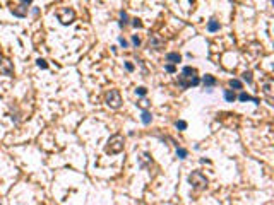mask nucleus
Here are the masks:
<instances>
[{
	"mask_svg": "<svg viewBox=\"0 0 274 205\" xmlns=\"http://www.w3.org/2000/svg\"><path fill=\"white\" fill-rule=\"evenodd\" d=\"M199 84H200V79L197 77V68L183 67L182 74L178 75V86L182 89H189V87H195Z\"/></svg>",
	"mask_w": 274,
	"mask_h": 205,
	"instance_id": "nucleus-1",
	"label": "nucleus"
},
{
	"mask_svg": "<svg viewBox=\"0 0 274 205\" xmlns=\"http://www.w3.org/2000/svg\"><path fill=\"white\" fill-rule=\"evenodd\" d=\"M123 150V137L120 134H115L110 137L108 145H106V152L108 154H120Z\"/></svg>",
	"mask_w": 274,
	"mask_h": 205,
	"instance_id": "nucleus-2",
	"label": "nucleus"
},
{
	"mask_svg": "<svg viewBox=\"0 0 274 205\" xmlns=\"http://www.w3.org/2000/svg\"><path fill=\"white\" fill-rule=\"evenodd\" d=\"M189 181H190V185L194 186L195 190H202V188L207 186V178L204 176L200 171H194V173H192V174L189 176Z\"/></svg>",
	"mask_w": 274,
	"mask_h": 205,
	"instance_id": "nucleus-3",
	"label": "nucleus"
},
{
	"mask_svg": "<svg viewBox=\"0 0 274 205\" xmlns=\"http://www.w3.org/2000/svg\"><path fill=\"white\" fill-rule=\"evenodd\" d=\"M57 19L60 21L63 26H67V24L74 22V19H76V12H74L72 9H69V7L58 9V10H57Z\"/></svg>",
	"mask_w": 274,
	"mask_h": 205,
	"instance_id": "nucleus-4",
	"label": "nucleus"
},
{
	"mask_svg": "<svg viewBox=\"0 0 274 205\" xmlns=\"http://www.w3.org/2000/svg\"><path fill=\"white\" fill-rule=\"evenodd\" d=\"M106 104L110 106V108H120V104H122V98H120V92L117 91V89H110L108 92H106Z\"/></svg>",
	"mask_w": 274,
	"mask_h": 205,
	"instance_id": "nucleus-5",
	"label": "nucleus"
},
{
	"mask_svg": "<svg viewBox=\"0 0 274 205\" xmlns=\"http://www.w3.org/2000/svg\"><path fill=\"white\" fill-rule=\"evenodd\" d=\"M12 74H14V67H12V63H10L7 58H2V60H0V75L10 77Z\"/></svg>",
	"mask_w": 274,
	"mask_h": 205,
	"instance_id": "nucleus-6",
	"label": "nucleus"
},
{
	"mask_svg": "<svg viewBox=\"0 0 274 205\" xmlns=\"http://www.w3.org/2000/svg\"><path fill=\"white\" fill-rule=\"evenodd\" d=\"M149 46L154 48V50H161V48L165 46V39L159 38L158 34H152L151 38H149Z\"/></svg>",
	"mask_w": 274,
	"mask_h": 205,
	"instance_id": "nucleus-7",
	"label": "nucleus"
},
{
	"mask_svg": "<svg viewBox=\"0 0 274 205\" xmlns=\"http://www.w3.org/2000/svg\"><path fill=\"white\" fill-rule=\"evenodd\" d=\"M12 14L17 15V17H26V14H28V5L19 4V7H12Z\"/></svg>",
	"mask_w": 274,
	"mask_h": 205,
	"instance_id": "nucleus-8",
	"label": "nucleus"
},
{
	"mask_svg": "<svg viewBox=\"0 0 274 205\" xmlns=\"http://www.w3.org/2000/svg\"><path fill=\"white\" fill-rule=\"evenodd\" d=\"M168 63H173V65H176V63H180L182 62V57H180V53H175V51H171V53H168L166 55V58H165Z\"/></svg>",
	"mask_w": 274,
	"mask_h": 205,
	"instance_id": "nucleus-9",
	"label": "nucleus"
},
{
	"mask_svg": "<svg viewBox=\"0 0 274 205\" xmlns=\"http://www.w3.org/2000/svg\"><path fill=\"white\" fill-rule=\"evenodd\" d=\"M238 101H241V103L252 101V103H255V104H259V103H260L257 98H254V96H250V94H247V92H240V94H238Z\"/></svg>",
	"mask_w": 274,
	"mask_h": 205,
	"instance_id": "nucleus-10",
	"label": "nucleus"
},
{
	"mask_svg": "<svg viewBox=\"0 0 274 205\" xmlns=\"http://www.w3.org/2000/svg\"><path fill=\"white\" fill-rule=\"evenodd\" d=\"M262 91H264V94L267 96V99L272 101V82H271V81L265 82L264 87H262Z\"/></svg>",
	"mask_w": 274,
	"mask_h": 205,
	"instance_id": "nucleus-11",
	"label": "nucleus"
},
{
	"mask_svg": "<svg viewBox=\"0 0 274 205\" xmlns=\"http://www.w3.org/2000/svg\"><path fill=\"white\" fill-rule=\"evenodd\" d=\"M202 84L206 87H214L216 86V79H214L213 75H204L202 77Z\"/></svg>",
	"mask_w": 274,
	"mask_h": 205,
	"instance_id": "nucleus-12",
	"label": "nucleus"
},
{
	"mask_svg": "<svg viewBox=\"0 0 274 205\" xmlns=\"http://www.w3.org/2000/svg\"><path fill=\"white\" fill-rule=\"evenodd\" d=\"M141 120H142V123H144V125H149V123L152 121V114H151V111L144 110V111H142V114H141Z\"/></svg>",
	"mask_w": 274,
	"mask_h": 205,
	"instance_id": "nucleus-13",
	"label": "nucleus"
},
{
	"mask_svg": "<svg viewBox=\"0 0 274 205\" xmlns=\"http://www.w3.org/2000/svg\"><path fill=\"white\" fill-rule=\"evenodd\" d=\"M207 29L211 31V33H216V31H219V21L216 19H211L207 24Z\"/></svg>",
	"mask_w": 274,
	"mask_h": 205,
	"instance_id": "nucleus-14",
	"label": "nucleus"
},
{
	"mask_svg": "<svg viewBox=\"0 0 274 205\" xmlns=\"http://www.w3.org/2000/svg\"><path fill=\"white\" fill-rule=\"evenodd\" d=\"M224 99H226L228 103H233V101L236 99V94L231 91V89H226V91H224Z\"/></svg>",
	"mask_w": 274,
	"mask_h": 205,
	"instance_id": "nucleus-15",
	"label": "nucleus"
},
{
	"mask_svg": "<svg viewBox=\"0 0 274 205\" xmlns=\"http://www.w3.org/2000/svg\"><path fill=\"white\" fill-rule=\"evenodd\" d=\"M127 22H128V15H127L125 10H122V12H120V28H125Z\"/></svg>",
	"mask_w": 274,
	"mask_h": 205,
	"instance_id": "nucleus-16",
	"label": "nucleus"
},
{
	"mask_svg": "<svg viewBox=\"0 0 274 205\" xmlns=\"http://www.w3.org/2000/svg\"><path fill=\"white\" fill-rule=\"evenodd\" d=\"M187 156H189L187 149H183V147H178V149H176V157H178V159H185Z\"/></svg>",
	"mask_w": 274,
	"mask_h": 205,
	"instance_id": "nucleus-17",
	"label": "nucleus"
},
{
	"mask_svg": "<svg viewBox=\"0 0 274 205\" xmlns=\"http://www.w3.org/2000/svg\"><path fill=\"white\" fill-rule=\"evenodd\" d=\"M230 87H231V89H236V91H240V89H241V82L238 81V79H231V81H230Z\"/></svg>",
	"mask_w": 274,
	"mask_h": 205,
	"instance_id": "nucleus-18",
	"label": "nucleus"
},
{
	"mask_svg": "<svg viewBox=\"0 0 274 205\" xmlns=\"http://www.w3.org/2000/svg\"><path fill=\"white\" fill-rule=\"evenodd\" d=\"M241 77H243V81H245L247 84H252V82H254L252 81V72H243V75Z\"/></svg>",
	"mask_w": 274,
	"mask_h": 205,
	"instance_id": "nucleus-19",
	"label": "nucleus"
},
{
	"mask_svg": "<svg viewBox=\"0 0 274 205\" xmlns=\"http://www.w3.org/2000/svg\"><path fill=\"white\" fill-rule=\"evenodd\" d=\"M175 127H176L178 130H187V121H183V120H178V121L175 123Z\"/></svg>",
	"mask_w": 274,
	"mask_h": 205,
	"instance_id": "nucleus-20",
	"label": "nucleus"
},
{
	"mask_svg": "<svg viewBox=\"0 0 274 205\" xmlns=\"http://www.w3.org/2000/svg\"><path fill=\"white\" fill-rule=\"evenodd\" d=\"M135 94L141 96V98H144V96L147 94V89H146V87H137V89H135Z\"/></svg>",
	"mask_w": 274,
	"mask_h": 205,
	"instance_id": "nucleus-21",
	"label": "nucleus"
},
{
	"mask_svg": "<svg viewBox=\"0 0 274 205\" xmlns=\"http://www.w3.org/2000/svg\"><path fill=\"white\" fill-rule=\"evenodd\" d=\"M36 65H38L39 68H48L46 60H43V58H38V60H36Z\"/></svg>",
	"mask_w": 274,
	"mask_h": 205,
	"instance_id": "nucleus-22",
	"label": "nucleus"
},
{
	"mask_svg": "<svg viewBox=\"0 0 274 205\" xmlns=\"http://www.w3.org/2000/svg\"><path fill=\"white\" fill-rule=\"evenodd\" d=\"M165 70L170 72V74H173V72H175V65H173V63H166V65H165Z\"/></svg>",
	"mask_w": 274,
	"mask_h": 205,
	"instance_id": "nucleus-23",
	"label": "nucleus"
},
{
	"mask_svg": "<svg viewBox=\"0 0 274 205\" xmlns=\"http://www.w3.org/2000/svg\"><path fill=\"white\" fill-rule=\"evenodd\" d=\"M132 45H134V46H139V45H141V38H139L137 34H134V36H132Z\"/></svg>",
	"mask_w": 274,
	"mask_h": 205,
	"instance_id": "nucleus-24",
	"label": "nucleus"
},
{
	"mask_svg": "<svg viewBox=\"0 0 274 205\" xmlns=\"http://www.w3.org/2000/svg\"><path fill=\"white\" fill-rule=\"evenodd\" d=\"M118 43H120V46H122V48H128V43L123 38H118Z\"/></svg>",
	"mask_w": 274,
	"mask_h": 205,
	"instance_id": "nucleus-25",
	"label": "nucleus"
},
{
	"mask_svg": "<svg viewBox=\"0 0 274 205\" xmlns=\"http://www.w3.org/2000/svg\"><path fill=\"white\" fill-rule=\"evenodd\" d=\"M132 26H134V28H142V22H141V21H139V19H134Z\"/></svg>",
	"mask_w": 274,
	"mask_h": 205,
	"instance_id": "nucleus-26",
	"label": "nucleus"
},
{
	"mask_svg": "<svg viewBox=\"0 0 274 205\" xmlns=\"http://www.w3.org/2000/svg\"><path fill=\"white\" fill-rule=\"evenodd\" d=\"M125 68H127L128 72H132V70H134V65H132L130 62H125Z\"/></svg>",
	"mask_w": 274,
	"mask_h": 205,
	"instance_id": "nucleus-27",
	"label": "nucleus"
},
{
	"mask_svg": "<svg viewBox=\"0 0 274 205\" xmlns=\"http://www.w3.org/2000/svg\"><path fill=\"white\" fill-rule=\"evenodd\" d=\"M137 104L141 106V108H144V110H146V108H147V104H149V103H147V101H141V103H137Z\"/></svg>",
	"mask_w": 274,
	"mask_h": 205,
	"instance_id": "nucleus-28",
	"label": "nucleus"
},
{
	"mask_svg": "<svg viewBox=\"0 0 274 205\" xmlns=\"http://www.w3.org/2000/svg\"><path fill=\"white\" fill-rule=\"evenodd\" d=\"M31 2H33V0H21V4H24V5H29Z\"/></svg>",
	"mask_w": 274,
	"mask_h": 205,
	"instance_id": "nucleus-29",
	"label": "nucleus"
}]
</instances>
